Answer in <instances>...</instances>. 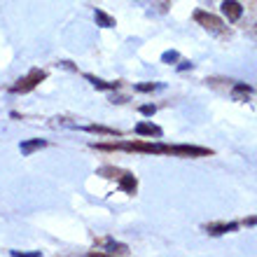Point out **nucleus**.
<instances>
[{"mask_svg": "<svg viewBox=\"0 0 257 257\" xmlns=\"http://www.w3.org/2000/svg\"><path fill=\"white\" fill-rule=\"evenodd\" d=\"M45 77H47V73L35 68V70H31L26 77H21L17 84H12V89H10V91H12V94H26V91H31V89L38 87V84H40Z\"/></svg>", "mask_w": 257, "mask_h": 257, "instance_id": "obj_1", "label": "nucleus"}, {"mask_svg": "<svg viewBox=\"0 0 257 257\" xmlns=\"http://www.w3.org/2000/svg\"><path fill=\"white\" fill-rule=\"evenodd\" d=\"M194 21H199L206 31H210V33H222L224 31V21L217 19L215 14L210 12H203V10H196L194 12Z\"/></svg>", "mask_w": 257, "mask_h": 257, "instance_id": "obj_2", "label": "nucleus"}, {"mask_svg": "<svg viewBox=\"0 0 257 257\" xmlns=\"http://www.w3.org/2000/svg\"><path fill=\"white\" fill-rule=\"evenodd\" d=\"M169 155L176 157H210L213 150L196 148V145H169Z\"/></svg>", "mask_w": 257, "mask_h": 257, "instance_id": "obj_3", "label": "nucleus"}, {"mask_svg": "<svg viewBox=\"0 0 257 257\" xmlns=\"http://www.w3.org/2000/svg\"><path fill=\"white\" fill-rule=\"evenodd\" d=\"M222 14L227 17V21H238L243 17V5L238 0H222Z\"/></svg>", "mask_w": 257, "mask_h": 257, "instance_id": "obj_4", "label": "nucleus"}, {"mask_svg": "<svg viewBox=\"0 0 257 257\" xmlns=\"http://www.w3.org/2000/svg\"><path fill=\"white\" fill-rule=\"evenodd\" d=\"M136 134L138 136H155V138H162L164 136V131H162V126H157V124H152V122H138L136 124Z\"/></svg>", "mask_w": 257, "mask_h": 257, "instance_id": "obj_5", "label": "nucleus"}, {"mask_svg": "<svg viewBox=\"0 0 257 257\" xmlns=\"http://www.w3.org/2000/svg\"><path fill=\"white\" fill-rule=\"evenodd\" d=\"M42 148H47V141H42V138H33V141H24L19 145L21 150V155L24 157H31L35 152V150H42Z\"/></svg>", "mask_w": 257, "mask_h": 257, "instance_id": "obj_6", "label": "nucleus"}, {"mask_svg": "<svg viewBox=\"0 0 257 257\" xmlns=\"http://www.w3.org/2000/svg\"><path fill=\"white\" fill-rule=\"evenodd\" d=\"M250 94H252V87H250V84L236 82V84L231 87V98H234V101H243V98H248Z\"/></svg>", "mask_w": 257, "mask_h": 257, "instance_id": "obj_7", "label": "nucleus"}, {"mask_svg": "<svg viewBox=\"0 0 257 257\" xmlns=\"http://www.w3.org/2000/svg\"><path fill=\"white\" fill-rule=\"evenodd\" d=\"M84 77H87L96 89H101V91H112V89L119 87L117 82H105V80H101V77H96V75H84Z\"/></svg>", "mask_w": 257, "mask_h": 257, "instance_id": "obj_8", "label": "nucleus"}, {"mask_svg": "<svg viewBox=\"0 0 257 257\" xmlns=\"http://www.w3.org/2000/svg\"><path fill=\"white\" fill-rule=\"evenodd\" d=\"M103 245H105V250H108L110 255H128L126 245L117 243V241H112V238H105V241H103Z\"/></svg>", "mask_w": 257, "mask_h": 257, "instance_id": "obj_9", "label": "nucleus"}, {"mask_svg": "<svg viewBox=\"0 0 257 257\" xmlns=\"http://www.w3.org/2000/svg\"><path fill=\"white\" fill-rule=\"evenodd\" d=\"M236 229H238L236 222H229V224H210V227H206V231H208V234H213V236H220V234L236 231Z\"/></svg>", "mask_w": 257, "mask_h": 257, "instance_id": "obj_10", "label": "nucleus"}, {"mask_svg": "<svg viewBox=\"0 0 257 257\" xmlns=\"http://www.w3.org/2000/svg\"><path fill=\"white\" fill-rule=\"evenodd\" d=\"M94 19H96V24H98L101 28H112V26H115V19H112L110 14H105L103 10H96Z\"/></svg>", "mask_w": 257, "mask_h": 257, "instance_id": "obj_11", "label": "nucleus"}, {"mask_svg": "<svg viewBox=\"0 0 257 257\" xmlns=\"http://www.w3.org/2000/svg\"><path fill=\"white\" fill-rule=\"evenodd\" d=\"M119 185H122V190L128 192V194L136 192V178L131 176V173H122V176H119Z\"/></svg>", "mask_w": 257, "mask_h": 257, "instance_id": "obj_12", "label": "nucleus"}, {"mask_svg": "<svg viewBox=\"0 0 257 257\" xmlns=\"http://www.w3.org/2000/svg\"><path fill=\"white\" fill-rule=\"evenodd\" d=\"M84 131H89V134H105V136H119V131H115V128H108V126H98V124H89V126H84Z\"/></svg>", "mask_w": 257, "mask_h": 257, "instance_id": "obj_13", "label": "nucleus"}, {"mask_svg": "<svg viewBox=\"0 0 257 257\" xmlns=\"http://www.w3.org/2000/svg\"><path fill=\"white\" fill-rule=\"evenodd\" d=\"M178 59H180V54H178L176 49H171V52H164V54H162V61L164 63H176Z\"/></svg>", "mask_w": 257, "mask_h": 257, "instance_id": "obj_14", "label": "nucleus"}, {"mask_svg": "<svg viewBox=\"0 0 257 257\" xmlns=\"http://www.w3.org/2000/svg\"><path fill=\"white\" fill-rule=\"evenodd\" d=\"M136 89L138 91H157V89H164V84H155V82L152 84H136Z\"/></svg>", "mask_w": 257, "mask_h": 257, "instance_id": "obj_15", "label": "nucleus"}, {"mask_svg": "<svg viewBox=\"0 0 257 257\" xmlns=\"http://www.w3.org/2000/svg\"><path fill=\"white\" fill-rule=\"evenodd\" d=\"M141 112H143L145 117H152V115L157 112V105H141Z\"/></svg>", "mask_w": 257, "mask_h": 257, "instance_id": "obj_16", "label": "nucleus"}, {"mask_svg": "<svg viewBox=\"0 0 257 257\" xmlns=\"http://www.w3.org/2000/svg\"><path fill=\"white\" fill-rule=\"evenodd\" d=\"M12 255H24V257H40V252H21V250H12Z\"/></svg>", "mask_w": 257, "mask_h": 257, "instance_id": "obj_17", "label": "nucleus"}, {"mask_svg": "<svg viewBox=\"0 0 257 257\" xmlns=\"http://www.w3.org/2000/svg\"><path fill=\"white\" fill-rule=\"evenodd\" d=\"M192 66H194L192 61H183L180 66H178V70H187V68H192Z\"/></svg>", "mask_w": 257, "mask_h": 257, "instance_id": "obj_18", "label": "nucleus"}]
</instances>
